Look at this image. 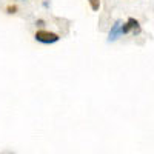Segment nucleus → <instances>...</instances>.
I'll list each match as a JSON object with an SVG mask.
<instances>
[{"instance_id":"20e7f679","label":"nucleus","mask_w":154,"mask_h":154,"mask_svg":"<svg viewBox=\"0 0 154 154\" xmlns=\"http://www.w3.org/2000/svg\"><path fill=\"white\" fill-rule=\"evenodd\" d=\"M89 6H91L93 11H99L100 9V0H88Z\"/></svg>"},{"instance_id":"f03ea898","label":"nucleus","mask_w":154,"mask_h":154,"mask_svg":"<svg viewBox=\"0 0 154 154\" xmlns=\"http://www.w3.org/2000/svg\"><path fill=\"white\" fill-rule=\"evenodd\" d=\"M130 32H133L134 35L140 34V23L134 17H130L123 25H120V34H130Z\"/></svg>"},{"instance_id":"f257e3e1","label":"nucleus","mask_w":154,"mask_h":154,"mask_svg":"<svg viewBox=\"0 0 154 154\" xmlns=\"http://www.w3.org/2000/svg\"><path fill=\"white\" fill-rule=\"evenodd\" d=\"M34 38L40 43H45V45H51V43H56L60 40V35L57 32H53V31H46V29H38L35 34H34Z\"/></svg>"},{"instance_id":"39448f33","label":"nucleus","mask_w":154,"mask_h":154,"mask_svg":"<svg viewBox=\"0 0 154 154\" xmlns=\"http://www.w3.org/2000/svg\"><path fill=\"white\" fill-rule=\"evenodd\" d=\"M6 12H8V14H16V12H17V6L16 5H8L6 6Z\"/></svg>"},{"instance_id":"7ed1b4c3","label":"nucleus","mask_w":154,"mask_h":154,"mask_svg":"<svg viewBox=\"0 0 154 154\" xmlns=\"http://www.w3.org/2000/svg\"><path fill=\"white\" fill-rule=\"evenodd\" d=\"M120 25H122L120 20L114 22V25H112L111 29H109V35H108V40H109V42L116 40V38H119V37L122 35V34H120Z\"/></svg>"},{"instance_id":"423d86ee","label":"nucleus","mask_w":154,"mask_h":154,"mask_svg":"<svg viewBox=\"0 0 154 154\" xmlns=\"http://www.w3.org/2000/svg\"><path fill=\"white\" fill-rule=\"evenodd\" d=\"M35 26H45V20H43V19L35 20Z\"/></svg>"}]
</instances>
